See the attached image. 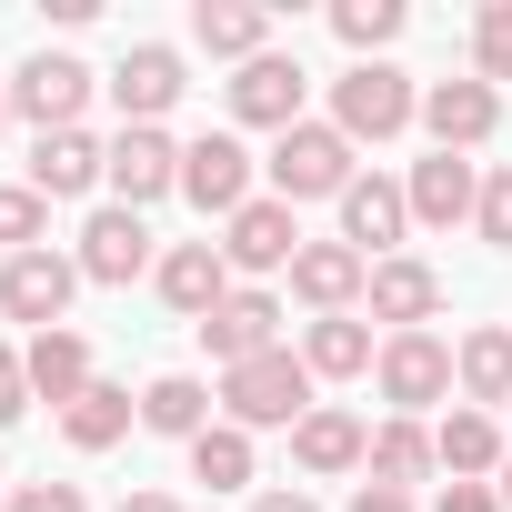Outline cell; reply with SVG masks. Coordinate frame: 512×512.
Segmentation results:
<instances>
[{
	"label": "cell",
	"instance_id": "obj_1",
	"mask_svg": "<svg viewBox=\"0 0 512 512\" xmlns=\"http://www.w3.org/2000/svg\"><path fill=\"white\" fill-rule=\"evenodd\" d=\"M302 412H312V362H302L292 342L221 372V422H241V432H292Z\"/></svg>",
	"mask_w": 512,
	"mask_h": 512
},
{
	"label": "cell",
	"instance_id": "obj_2",
	"mask_svg": "<svg viewBox=\"0 0 512 512\" xmlns=\"http://www.w3.org/2000/svg\"><path fill=\"white\" fill-rule=\"evenodd\" d=\"M422 121V91H412V71H392V61H352L342 81H332V131L362 151V141H402Z\"/></svg>",
	"mask_w": 512,
	"mask_h": 512
},
{
	"label": "cell",
	"instance_id": "obj_3",
	"mask_svg": "<svg viewBox=\"0 0 512 512\" xmlns=\"http://www.w3.org/2000/svg\"><path fill=\"white\" fill-rule=\"evenodd\" d=\"M262 171H272V201H292V211H302V201H342V191L362 181V171H352V141H342L332 121H292Z\"/></svg>",
	"mask_w": 512,
	"mask_h": 512
},
{
	"label": "cell",
	"instance_id": "obj_4",
	"mask_svg": "<svg viewBox=\"0 0 512 512\" xmlns=\"http://www.w3.org/2000/svg\"><path fill=\"white\" fill-rule=\"evenodd\" d=\"M372 382H382V402H392L402 422H422L432 402H452V342H442V332H382Z\"/></svg>",
	"mask_w": 512,
	"mask_h": 512
},
{
	"label": "cell",
	"instance_id": "obj_5",
	"mask_svg": "<svg viewBox=\"0 0 512 512\" xmlns=\"http://www.w3.org/2000/svg\"><path fill=\"white\" fill-rule=\"evenodd\" d=\"M71 292H81V262H71V251H11V262H0V312L31 322V332H61Z\"/></svg>",
	"mask_w": 512,
	"mask_h": 512
},
{
	"label": "cell",
	"instance_id": "obj_6",
	"mask_svg": "<svg viewBox=\"0 0 512 512\" xmlns=\"http://www.w3.org/2000/svg\"><path fill=\"white\" fill-rule=\"evenodd\" d=\"M101 91L121 101V131H161V111L191 91V71H181V51H171V41H131V51H121V71H111Z\"/></svg>",
	"mask_w": 512,
	"mask_h": 512
},
{
	"label": "cell",
	"instance_id": "obj_7",
	"mask_svg": "<svg viewBox=\"0 0 512 512\" xmlns=\"http://www.w3.org/2000/svg\"><path fill=\"white\" fill-rule=\"evenodd\" d=\"M221 262L231 272H251V282H262V272H292L302 262V221H292V201H241L231 221H221Z\"/></svg>",
	"mask_w": 512,
	"mask_h": 512
},
{
	"label": "cell",
	"instance_id": "obj_8",
	"mask_svg": "<svg viewBox=\"0 0 512 512\" xmlns=\"http://www.w3.org/2000/svg\"><path fill=\"white\" fill-rule=\"evenodd\" d=\"M181 201L191 211H241V201H262L251 191V151H241V131H201V141H181Z\"/></svg>",
	"mask_w": 512,
	"mask_h": 512
},
{
	"label": "cell",
	"instance_id": "obj_9",
	"mask_svg": "<svg viewBox=\"0 0 512 512\" xmlns=\"http://www.w3.org/2000/svg\"><path fill=\"white\" fill-rule=\"evenodd\" d=\"M91 91H101V81H91L71 51H41V61H21V71H11V111H21V121H41V131H81Z\"/></svg>",
	"mask_w": 512,
	"mask_h": 512
},
{
	"label": "cell",
	"instance_id": "obj_10",
	"mask_svg": "<svg viewBox=\"0 0 512 512\" xmlns=\"http://www.w3.org/2000/svg\"><path fill=\"white\" fill-rule=\"evenodd\" d=\"M302 91H312L302 61H292V51H262V61H241V71H231V121L282 141V131L302 121Z\"/></svg>",
	"mask_w": 512,
	"mask_h": 512
},
{
	"label": "cell",
	"instance_id": "obj_11",
	"mask_svg": "<svg viewBox=\"0 0 512 512\" xmlns=\"http://www.w3.org/2000/svg\"><path fill=\"white\" fill-rule=\"evenodd\" d=\"M71 262H81V282H141V272H161V251H151V231H141V211H91L81 221V251H71Z\"/></svg>",
	"mask_w": 512,
	"mask_h": 512
},
{
	"label": "cell",
	"instance_id": "obj_12",
	"mask_svg": "<svg viewBox=\"0 0 512 512\" xmlns=\"http://www.w3.org/2000/svg\"><path fill=\"white\" fill-rule=\"evenodd\" d=\"M151 292L201 332V322L231 302V262H221V241H171V251H161V272H151Z\"/></svg>",
	"mask_w": 512,
	"mask_h": 512
},
{
	"label": "cell",
	"instance_id": "obj_13",
	"mask_svg": "<svg viewBox=\"0 0 512 512\" xmlns=\"http://www.w3.org/2000/svg\"><path fill=\"white\" fill-rule=\"evenodd\" d=\"M402 231H412V191H402V181H382V171H362V181L342 191V241L362 251V262H392Z\"/></svg>",
	"mask_w": 512,
	"mask_h": 512
},
{
	"label": "cell",
	"instance_id": "obj_14",
	"mask_svg": "<svg viewBox=\"0 0 512 512\" xmlns=\"http://www.w3.org/2000/svg\"><path fill=\"white\" fill-rule=\"evenodd\" d=\"M422 131H432V151H482L502 131V91L492 81H432L422 91Z\"/></svg>",
	"mask_w": 512,
	"mask_h": 512
},
{
	"label": "cell",
	"instance_id": "obj_15",
	"mask_svg": "<svg viewBox=\"0 0 512 512\" xmlns=\"http://www.w3.org/2000/svg\"><path fill=\"white\" fill-rule=\"evenodd\" d=\"M372 292V262L352 241H302V262H292V302H312V322H332V312H352Z\"/></svg>",
	"mask_w": 512,
	"mask_h": 512
},
{
	"label": "cell",
	"instance_id": "obj_16",
	"mask_svg": "<svg viewBox=\"0 0 512 512\" xmlns=\"http://www.w3.org/2000/svg\"><path fill=\"white\" fill-rule=\"evenodd\" d=\"M372 322L382 332H432V312H442V272L432 262H412V251H392V262H372Z\"/></svg>",
	"mask_w": 512,
	"mask_h": 512
},
{
	"label": "cell",
	"instance_id": "obj_17",
	"mask_svg": "<svg viewBox=\"0 0 512 512\" xmlns=\"http://www.w3.org/2000/svg\"><path fill=\"white\" fill-rule=\"evenodd\" d=\"M101 181H111V141H91V131H41L31 141V191L41 201H81Z\"/></svg>",
	"mask_w": 512,
	"mask_h": 512
},
{
	"label": "cell",
	"instance_id": "obj_18",
	"mask_svg": "<svg viewBox=\"0 0 512 512\" xmlns=\"http://www.w3.org/2000/svg\"><path fill=\"white\" fill-rule=\"evenodd\" d=\"M201 352L231 372V362H262V352H282V302L272 292H231L211 322H201Z\"/></svg>",
	"mask_w": 512,
	"mask_h": 512
},
{
	"label": "cell",
	"instance_id": "obj_19",
	"mask_svg": "<svg viewBox=\"0 0 512 512\" xmlns=\"http://www.w3.org/2000/svg\"><path fill=\"white\" fill-rule=\"evenodd\" d=\"M111 191H121V211H151L161 191H181V141L171 131H121L111 141Z\"/></svg>",
	"mask_w": 512,
	"mask_h": 512
},
{
	"label": "cell",
	"instance_id": "obj_20",
	"mask_svg": "<svg viewBox=\"0 0 512 512\" xmlns=\"http://www.w3.org/2000/svg\"><path fill=\"white\" fill-rule=\"evenodd\" d=\"M402 191H412V221H422V231H452V221H472V211H482V171H472L462 151L412 161V181H402Z\"/></svg>",
	"mask_w": 512,
	"mask_h": 512
},
{
	"label": "cell",
	"instance_id": "obj_21",
	"mask_svg": "<svg viewBox=\"0 0 512 512\" xmlns=\"http://www.w3.org/2000/svg\"><path fill=\"white\" fill-rule=\"evenodd\" d=\"M292 462H302L312 482H332V472H362V462H372V432H362L352 412H332V402H312V412L292 422Z\"/></svg>",
	"mask_w": 512,
	"mask_h": 512
},
{
	"label": "cell",
	"instance_id": "obj_22",
	"mask_svg": "<svg viewBox=\"0 0 512 512\" xmlns=\"http://www.w3.org/2000/svg\"><path fill=\"white\" fill-rule=\"evenodd\" d=\"M452 392L472 412H502L512 402V322H482V332L452 342Z\"/></svg>",
	"mask_w": 512,
	"mask_h": 512
},
{
	"label": "cell",
	"instance_id": "obj_23",
	"mask_svg": "<svg viewBox=\"0 0 512 512\" xmlns=\"http://www.w3.org/2000/svg\"><path fill=\"white\" fill-rule=\"evenodd\" d=\"M21 362H31V402H51V412H71V402L91 392V342H81L71 322H61V332H31Z\"/></svg>",
	"mask_w": 512,
	"mask_h": 512
},
{
	"label": "cell",
	"instance_id": "obj_24",
	"mask_svg": "<svg viewBox=\"0 0 512 512\" xmlns=\"http://www.w3.org/2000/svg\"><path fill=\"white\" fill-rule=\"evenodd\" d=\"M432 452H442V472H452V482H482V472H502V462H512L502 422H492V412H472V402H452V412H442Z\"/></svg>",
	"mask_w": 512,
	"mask_h": 512
},
{
	"label": "cell",
	"instance_id": "obj_25",
	"mask_svg": "<svg viewBox=\"0 0 512 512\" xmlns=\"http://www.w3.org/2000/svg\"><path fill=\"white\" fill-rule=\"evenodd\" d=\"M191 41L211 61H262L272 51V11H251V0H191Z\"/></svg>",
	"mask_w": 512,
	"mask_h": 512
},
{
	"label": "cell",
	"instance_id": "obj_26",
	"mask_svg": "<svg viewBox=\"0 0 512 512\" xmlns=\"http://www.w3.org/2000/svg\"><path fill=\"white\" fill-rule=\"evenodd\" d=\"M302 362H312V382H362V372L382 362V342H372L362 312H332V322L302 332Z\"/></svg>",
	"mask_w": 512,
	"mask_h": 512
},
{
	"label": "cell",
	"instance_id": "obj_27",
	"mask_svg": "<svg viewBox=\"0 0 512 512\" xmlns=\"http://www.w3.org/2000/svg\"><path fill=\"white\" fill-rule=\"evenodd\" d=\"M211 382H191V372H161L151 392H141V432H171V442H201L211 432Z\"/></svg>",
	"mask_w": 512,
	"mask_h": 512
},
{
	"label": "cell",
	"instance_id": "obj_28",
	"mask_svg": "<svg viewBox=\"0 0 512 512\" xmlns=\"http://www.w3.org/2000/svg\"><path fill=\"white\" fill-rule=\"evenodd\" d=\"M362 472H372V482H392V492H412V482H432V472H442V452H432V432H422V422H402V412H392V422L372 432V462H362Z\"/></svg>",
	"mask_w": 512,
	"mask_h": 512
},
{
	"label": "cell",
	"instance_id": "obj_29",
	"mask_svg": "<svg viewBox=\"0 0 512 512\" xmlns=\"http://www.w3.org/2000/svg\"><path fill=\"white\" fill-rule=\"evenodd\" d=\"M131 422H141V402H131V392H111V382H91V392H81V402L61 412V432H71V452H111V442H121Z\"/></svg>",
	"mask_w": 512,
	"mask_h": 512
},
{
	"label": "cell",
	"instance_id": "obj_30",
	"mask_svg": "<svg viewBox=\"0 0 512 512\" xmlns=\"http://www.w3.org/2000/svg\"><path fill=\"white\" fill-rule=\"evenodd\" d=\"M191 482H211V492H251V432H241V422H211V432L191 442Z\"/></svg>",
	"mask_w": 512,
	"mask_h": 512
},
{
	"label": "cell",
	"instance_id": "obj_31",
	"mask_svg": "<svg viewBox=\"0 0 512 512\" xmlns=\"http://www.w3.org/2000/svg\"><path fill=\"white\" fill-rule=\"evenodd\" d=\"M332 31H342V51L382 61V41H402V0H332Z\"/></svg>",
	"mask_w": 512,
	"mask_h": 512
},
{
	"label": "cell",
	"instance_id": "obj_32",
	"mask_svg": "<svg viewBox=\"0 0 512 512\" xmlns=\"http://www.w3.org/2000/svg\"><path fill=\"white\" fill-rule=\"evenodd\" d=\"M0 251H51V201L31 181H0Z\"/></svg>",
	"mask_w": 512,
	"mask_h": 512
},
{
	"label": "cell",
	"instance_id": "obj_33",
	"mask_svg": "<svg viewBox=\"0 0 512 512\" xmlns=\"http://www.w3.org/2000/svg\"><path fill=\"white\" fill-rule=\"evenodd\" d=\"M472 81H512V0H482V21H472Z\"/></svg>",
	"mask_w": 512,
	"mask_h": 512
},
{
	"label": "cell",
	"instance_id": "obj_34",
	"mask_svg": "<svg viewBox=\"0 0 512 512\" xmlns=\"http://www.w3.org/2000/svg\"><path fill=\"white\" fill-rule=\"evenodd\" d=\"M472 231H482L492 251H512V161H502V171H482V211H472Z\"/></svg>",
	"mask_w": 512,
	"mask_h": 512
},
{
	"label": "cell",
	"instance_id": "obj_35",
	"mask_svg": "<svg viewBox=\"0 0 512 512\" xmlns=\"http://www.w3.org/2000/svg\"><path fill=\"white\" fill-rule=\"evenodd\" d=\"M0 512H91V502H81V482H21Z\"/></svg>",
	"mask_w": 512,
	"mask_h": 512
},
{
	"label": "cell",
	"instance_id": "obj_36",
	"mask_svg": "<svg viewBox=\"0 0 512 512\" xmlns=\"http://www.w3.org/2000/svg\"><path fill=\"white\" fill-rule=\"evenodd\" d=\"M21 412H31V362H21L11 342H0V432H11Z\"/></svg>",
	"mask_w": 512,
	"mask_h": 512
},
{
	"label": "cell",
	"instance_id": "obj_37",
	"mask_svg": "<svg viewBox=\"0 0 512 512\" xmlns=\"http://www.w3.org/2000/svg\"><path fill=\"white\" fill-rule=\"evenodd\" d=\"M432 512H502V492L492 482H452V492H432Z\"/></svg>",
	"mask_w": 512,
	"mask_h": 512
},
{
	"label": "cell",
	"instance_id": "obj_38",
	"mask_svg": "<svg viewBox=\"0 0 512 512\" xmlns=\"http://www.w3.org/2000/svg\"><path fill=\"white\" fill-rule=\"evenodd\" d=\"M342 512H422V502H412V492H392V482H362Z\"/></svg>",
	"mask_w": 512,
	"mask_h": 512
},
{
	"label": "cell",
	"instance_id": "obj_39",
	"mask_svg": "<svg viewBox=\"0 0 512 512\" xmlns=\"http://www.w3.org/2000/svg\"><path fill=\"white\" fill-rule=\"evenodd\" d=\"M251 512H322L302 482H272V492H251Z\"/></svg>",
	"mask_w": 512,
	"mask_h": 512
},
{
	"label": "cell",
	"instance_id": "obj_40",
	"mask_svg": "<svg viewBox=\"0 0 512 512\" xmlns=\"http://www.w3.org/2000/svg\"><path fill=\"white\" fill-rule=\"evenodd\" d=\"M121 512H181V492H121Z\"/></svg>",
	"mask_w": 512,
	"mask_h": 512
},
{
	"label": "cell",
	"instance_id": "obj_41",
	"mask_svg": "<svg viewBox=\"0 0 512 512\" xmlns=\"http://www.w3.org/2000/svg\"><path fill=\"white\" fill-rule=\"evenodd\" d=\"M0 141H11V81H0Z\"/></svg>",
	"mask_w": 512,
	"mask_h": 512
},
{
	"label": "cell",
	"instance_id": "obj_42",
	"mask_svg": "<svg viewBox=\"0 0 512 512\" xmlns=\"http://www.w3.org/2000/svg\"><path fill=\"white\" fill-rule=\"evenodd\" d=\"M492 492H502V512H512V462H502V482H492Z\"/></svg>",
	"mask_w": 512,
	"mask_h": 512
}]
</instances>
